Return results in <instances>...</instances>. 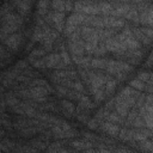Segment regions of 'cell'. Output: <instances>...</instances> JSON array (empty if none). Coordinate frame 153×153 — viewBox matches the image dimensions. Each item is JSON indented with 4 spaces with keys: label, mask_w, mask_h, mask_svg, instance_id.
<instances>
[{
    "label": "cell",
    "mask_w": 153,
    "mask_h": 153,
    "mask_svg": "<svg viewBox=\"0 0 153 153\" xmlns=\"http://www.w3.org/2000/svg\"><path fill=\"white\" fill-rule=\"evenodd\" d=\"M133 69V67L127 63V62H123V61H115V60H108V65L105 67V71L110 74H114V75H117L120 73H129L130 71Z\"/></svg>",
    "instance_id": "1"
},
{
    "label": "cell",
    "mask_w": 153,
    "mask_h": 153,
    "mask_svg": "<svg viewBox=\"0 0 153 153\" xmlns=\"http://www.w3.org/2000/svg\"><path fill=\"white\" fill-rule=\"evenodd\" d=\"M47 22H50L54 24L55 29L57 31H62L65 29V14L63 12H59V11H51L47 13Z\"/></svg>",
    "instance_id": "2"
},
{
    "label": "cell",
    "mask_w": 153,
    "mask_h": 153,
    "mask_svg": "<svg viewBox=\"0 0 153 153\" xmlns=\"http://www.w3.org/2000/svg\"><path fill=\"white\" fill-rule=\"evenodd\" d=\"M103 45H104V48H105L106 50H110V51H114V53H117V54H123V53L127 51L126 44H124L123 42L116 39L115 36L111 37V38L105 39V42H104Z\"/></svg>",
    "instance_id": "3"
},
{
    "label": "cell",
    "mask_w": 153,
    "mask_h": 153,
    "mask_svg": "<svg viewBox=\"0 0 153 153\" xmlns=\"http://www.w3.org/2000/svg\"><path fill=\"white\" fill-rule=\"evenodd\" d=\"M22 42H23V36H22L20 33H18V32L10 35V36L4 41V43L6 44V47H8L11 50H18V48H19L20 44H22Z\"/></svg>",
    "instance_id": "4"
},
{
    "label": "cell",
    "mask_w": 153,
    "mask_h": 153,
    "mask_svg": "<svg viewBox=\"0 0 153 153\" xmlns=\"http://www.w3.org/2000/svg\"><path fill=\"white\" fill-rule=\"evenodd\" d=\"M43 61H44L45 68H56L59 66V63L61 62V56L57 53L49 54L43 57Z\"/></svg>",
    "instance_id": "5"
},
{
    "label": "cell",
    "mask_w": 153,
    "mask_h": 153,
    "mask_svg": "<svg viewBox=\"0 0 153 153\" xmlns=\"http://www.w3.org/2000/svg\"><path fill=\"white\" fill-rule=\"evenodd\" d=\"M69 51L73 55V57L82 56L84 53H85V50H84V43L80 39L74 41V42H69Z\"/></svg>",
    "instance_id": "6"
},
{
    "label": "cell",
    "mask_w": 153,
    "mask_h": 153,
    "mask_svg": "<svg viewBox=\"0 0 153 153\" xmlns=\"http://www.w3.org/2000/svg\"><path fill=\"white\" fill-rule=\"evenodd\" d=\"M102 130L105 131L106 134L111 135V136H117L120 133V128L117 124L111 123V122H104L102 124Z\"/></svg>",
    "instance_id": "7"
},
{
    "label": "cell",
    "mask_w": 153,
    "mask_h": 153,
    "mask_svg": "<svg viewBox=\"0 0 153 153\" xmlns=\"http://www.w3.org/2000/svg\"><path fill=\"white\" fill-rule=\"evenodd\" d=\"M55 11H65V10H71L74 6V2H66V1H54L50 4Z\"/></svg>",
    "instance_id": "8"
},
{
    "label": "cell",
    "mask_w": 153,
    "mask_h": 153,
    "mask_svg": "<svg viewBox=\"0 0 153 153\" xmlns=\"http://www.w3.org/2000/svg\"><path fill=\"white\" fill-rule=\"evenodd\" d=\"M14 6H17V10L20 14H26L30 11V7L32 6V2L30 1H19V2H13Z\"/></svg>",
    "instance_id": "9"
},
{
    "label": "cell",
    "mask_w": 153,
    "mask_h": 153,
    "mask_svg": "<svg viewBox=\"0 0 153 153\" xmlns=\"http://www.w3.org/2000/svg\"><path fill=\"white\" fill-rule=\"evenodd\" d=\"M45 53H47V51H45L43 48H41V49H33V50L29 54L27 59H29L30 62H32V61H35V60H38L39 57H41V59L44 57V56H45Z\"/></svg>",
    "instance_id": "10"
},
{
    "label": "cell",
    "mask_w": 153,
    "mask_h": 153,
    "mask_svg": "<svg viewBox=\"0 0 153 153\" xmlns=\"http://www.w3.org/2000/svg\"><path fill=\"white\" fill-rule=\"evenodd\" d=\"M74 61L78 66L86 68V67H91V57H85V56H79V57H74Z\"/></svg>",
    "instance_id": "11"
},
{
    "label": "cell",
    "mask_w": 153,
    "mask_h": 153,
    "mask_svg": "<svg viewBox=\"0 0 153 153\" xmlns=\"http://www.w3.org/2000/svg\"><path fill=\"white\" fill-rule=\"evenodd\" d=\"M78 102H79V106L82 108V109H91V108H93L92 102H91V100L88 99V97L85 96V94H81Z\"/></svg>",
    "instance_id": "12"
},
{
    "label": "cell",
    "mask_w": 153,
    "mask_h": 153,
    "mask_svg": "<svg viewBox=\"0 0 153 153\" xmlns=\"http://www.w3.org/2000/svg\"><path fill=\"white\" fill-rule=\"evenodd\" d=\"M72 147H74V148H76V149H90L93 145L91 143V142H86V141H81V140H79V141H73L72 143Z\"/></svg>",
    "instance_id": "13"
},
{
    "label": "cell",
    "mask_w": 153,
    "mask_h": 153,
    "mask_svg": "<svg viewBox=\"0 0 153 153\" xmlns=\"http://www.w3.org/2000/svg\"><path fill=\"white\" fill-rule=\"evenodd\" d=\"M108 65V60L106 59H91V67L94 68H104Z\"/></svg>",
    "instance_id": "14"
},
{
    "label": "cell",
    "mask_w": 153,
    "mask_h": 153,
    "mask_svg": "<svg viewBox=\"0 0 153 153\" xmlns=\"http://www.w3.org/2000/svg\"><path fill=\"white\" fill-rule=\"evenodd\" d=\"M116 86H117V81H116L115 79H109V80L106 81V84H105V88H104L105 94H110V93H112V92L115 91Z\"/></svg>",
    "instance_id": "15"
},
{
    "label": "cell",
    "mask_w": 153,
    "mask_h": 153,
    "mask_svg": "<svg viewBox=\"0 0 153 153\" xmlns=\"http://www.w3.org/2000/svg\"><path fill=\"white\" fill-rule=\"evenodd\" d=\"M61 106L65 110V112H67L68 115H72L75 112V106L73 105V103H71L69 100H62L61 102Z\"/></svg>",
    "instance_id": "16"
},
{
    "label": "cell",
    "mask_w": 153,
    "mask_h": 153,
    "mask_svg": "<svg viewBox=\"0 0 153 153\" xmlns=\"http://www.w3.org/2000/svg\"><path fill=\"white\" fill-rule=\"evenodd\" d=\"M130 86H131L134 90H139V91H142V90L146 88V84L142 82V81L139 80V79H134V80H131V81H130Z\"/></svg>",
    "instance_id": "17"
},
{
    "label": "cell",
    "mask_w": 153,
    "mask_h": 153,
    "mask_svg": "<svg viewBox=\"0 0 153 153\" xmlns=\"http://www.w3.org/2000/svg\"><path fill=\"white\" fill-rule=\"evenodd\" d=\"M139 80H141L142 82H145V81H147L148 82V85L151 86V82H152V74L151 73H148V72H142V73H140L139 74V78H137Z\"/></svg>",
    "instance_id": "18"
},
{
    "label": "cell",
    "mask_w": 153,
    "mask_h": 153,
    "mask_svg": "<svg viewBox=\"0 0 153 153\" xmlns=\"http://www.w3.org/2000/svg\"><path fill=\"white\" fill-rule=\"evenodd\" d=\"M71 87H72L74 91H76V92H80V93H84V92H85V87H84V85H82L80 81H78V80L72 81Z\"/></svg>",
    "instance_id": "19"
},
{
    "label": "cell",
    "mask_w": 153,
    "mask_h": 153,
    "mask_svg": "<svg viewBox=\"0 0 153 153\" xmlns=\"http://www.w3.org/2000/svg\"><path fill=\"white\" fill-rule=\"evenodd\" d=\"M6 104L13 108V106H16V105L19 104V99H17V98H16L14 96H12V94H8V96L6 97Z\"/></svg>",
    "instance_id": "20"
},
{
    "label": "cell",
    "mask_w": 153,
    "mask_h": 153,
    "mask_svg": "<svg viewBox=\"0 0 153 153\" xmlns=\"http://www.w3.org/2000/svg\"><path fill=\"white\" fill-rule=\"evenodd\" d=\"M48 6H49V2H47V1L38 2V14H45V13H48L47 12Z\"/></svg>",
    "instance_id": "21"
},
{
    "label": "cell",
    "mask_w": 153,
    "mask_h": 153,
    "mask_svg": "<svg viewBox=\"0 0 153 153\" xmlns=\"http://www.w3.org/2000/svg\"><path fill=\"white\" fill-rule=\"evenodd\" d=\"M30 86H32V87H35V86L47 87V86H49V85H48V82H47L45 80H43V79H36V80H33V81L30 84Z\"/></svg>",
    "instance_id": "22"
},
{
    "label": "cell",
    "mask_w": 153,
    "mask_h": 153,
    "mask_svg": "<svg viewBox=\"0 0 153 153\" xmlns=\"http://www.w3.org/2000/svg\"><path fill=\"white\" fill-rule=\"evenodd\" d=\"M60 56H61V61H62V62H63L66 66L71 63V56L67 54V51L62 50V51L60 53Z\"/></svg>",
    "instance_id": "23"
},
{
    "label": "cell",
    "mask_w": 153,
    "mask_h": 153,
    "mask_svg": "<svg viewBox=\"0 0 153 153\" xmlns=\"http://www.w3.org/2000/svg\"><path fill=\"white\" fill-rule=\"evenodd\" d=\"M38 131V128H25L22 130V135L24 136H30V135H33L35 133Z\"/></svg>",
    "instance_id": "24"
},
{
    "label": "cell",
    "mask_w": 153,
    "mask_h": 153,
    "mask_svg": "<svg viewBox=\"0 0 153 153\" xmlns=\"http://www.w3.org/2000/svg\"><path fill=\"white\" fill-rule=\"evenodd\" d=\"M31 63H32V66H33V67H36V68H41V69L45 68V65H44L43 57H42V59H39V60H35V61H32Z\"/></svg>",
    "instance_id": "25"
},
{
    "label": "cell",
    "mask_w": 153,
    "mask_h": 153,
    "mask_svg": "<svg viewBox=\"0 0 153 153\" xmlns=\"http://www.w3.org/2000/svg\"><path fill=\"white\" fill-rule=\"evenodd\" d=\"M142 145H141V147L143 148V149H147L148 152H151L152 151V142L148 140V141H146V140H143V141H140Z\"/></svg>",
    "instance_id": "26"
},
{
    "label": "cell",
    "mask_w": 153,
    "mask_h": 153,
    "mask_svg": "<svg viewBox=\"0 0 153 153\" xmlns=\"http://www.w3.org/2000/svg\"><path fill=\"white\" fill-rule=\"evenodd\" d=\"M31 146H32L33 148H36V149H37V148H41V149H42V148H45V147H47V145H44V143L41 142V141H32Z\"/></svg>",
    "instance_id": "27"
},
{
    "label": "cell",
    "mask_w": 153,
    "mask_h": 153,
    "mask_svg": "<svg viewBox=\"0 0 153 153\" xmlns=\"http://www.w3.org/2000/svg\"><path fill=\"white\" fill-rule=\"evenodd\" d=\"M26 66H27L26 61H19V62H18V63L16 65V68H14V69H16V71L18 72V71H20V69H24V68H25Z\"/></svg>",
    "instance_id": "28"
},
{
    "label": "cell",
    "mask_w": 153,
    "mask_h": 153,
    "mask_svg": "<svg viewBox=\"0 0 153 153\" xmlns=\"http://www.w3.org/2000/svg\"><path fill=\"white\" fill-rule=\"evenodd\" d=\"M87 127L91 128V129H96V128L98 127V122L96 121V118H94V120H90V121H87Z\"/></svg>",
    "instance_id": "29"
},
{
    "label": "cell",
    "mask_w": 153,
    "mask_h": 153,
    "mask_svg": "<svg viewBox=\"0 0 153 153\" xmlns=\"http://www.w3.org/2000/svg\"><path fill=\"white\" fill-rule=\"evenodd\" d=\"M5 56H6V51H5V49L2 47H0V59H2Z\"/></svg>",
    "instance_id": "30"
},
{
    "label": "cell",
    "mask_w": 153,
    "mask_h": 153,
    "mask_svg": "<svg viewBox=\"0 0 153 153\" xmlns=\"http://www.w3.org/2000/svg\"><path fill=\"white\" fill-rule=\"evenodd\" d=\"M117 153H133V152H130V151H128V149H123V148H120V149L117 151Z\"/></svg>",
    "instance_id": "31"
},
{
    "label": "cell",
    "mask_w": 153,
    "mask_h": 153,
    "mask_svg": "<svg viewBox=\"0 0 153 153\" xmlns=\"http://www.w3.org/2000/svg\"><path fill=\"white\" fill-rule=\"evenodd\" d=\"M0 124H4V126H8V124H10V122H8V121H6V120H2V118L0 117Z\"/></svg>",
    "instance_id": "32"
},
{
    "label": "cell",
    "mask_w": 153,
    "mask_h": 153,
    "mask_svg": "<svg viewBox=\"0 0 153 153\" xmlns=\"http://www.w3.org/2000/svg\"><path fill=\"white\" fill-rule=\"evenodd\" d=\"M57 153H69V152H68L67 149H59Z\"/></svg>",
    "instance_id": "33"
},
{
    "label": "cell",
    "mask_w": 153,
    "mask_h": 153,
    "mask_svg": "<svg viewBox=\"0 0 153 153\" xmlns=\"http://www.w3.org/2000/svg\"><path fill=\"white\" fill-rule=\"evenodd\" d=\"M0 92H2V86H0Z\"/></svg>",
    "instance_id": "34"
}]
</instances>
